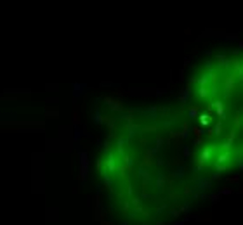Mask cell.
<instances>
[{
	"label": "cell",
	"instance_id": "obj_45",
	"mask_svg": "<svg viewBox=\"0 0 243 225\" xmlns=\"http://www.w3.org/2000/svg\"><path fill=\"white\" fill-rule=\"evenodd\" d=\"M219 178H220V173H217V171H215V173L212 175V178H210V180H219Z\"/></svg>",
	"mask_w": 243,
	"mask_h": 225
},
{
	"label": "cell",
	"instance_id": "obj_52",
	"mask_svg": "<svg viewBox=\"0 0 243 225\" xmlns=\"http://www.w3.org/2000/svg\"><path fill=\"white\" fill-rule=\"evenodd\" d=\"M120 225H128V222H122V223H120Z\"/></svg>",
	"mask_w": 243,
	"mask_h": 225
},
{
	"label": "cell",
	"instance_id": "obj_47",
	"mask_svg": "<svg viewBox=\"0 0 243 225\" xmlns=\"http://www.w3.org/2000/svg\"><path fill=\"white\" fill-rule=\"evenodd\" d=\"M163 163H165V161H163V159H162V158H156V165H158V166H162V165H163Z\"/></svg>",
	"mask_w": 243,
	"mask_h": 225
},
{
	"label": "cell",
	"instance_id": "obj_25",
	"mask_svg": "<svg viewBox=\"0 0 243 225\" xmlns=\"http://www.w3.org/2000/svg\"><path fill=\"white\" fill-rule=\"evenodd\" d=\"M208 123H210V116L207 114V113L205 114H200V125L202 126H208Z\"/></svg>",
	"mask_w": 243,
	"mask_h": 225
},
{
	"label": "cell",
	"instance_id": "obj_49",
	"mask_svg": "<svg viewBox=\"0 0 243 225\" xmlns=\"http://www.w3.org/2000/svg\"><path fill=\"white\" fill-rule=\"evenodd\" d=\"M238 114H240V116H241V118H243V106H241V107H240V111H238Z\"/></svg>",
	"mask_w": 243,
	"mask_h": 225
},
{
	"label": "cell",
	"instance_id": "obj_11",
	"mask_svg": "<svg viewBox=\"0 0 243 225\" xmlns=\"http://www.w3.org/2000/svg\"><path fill=\"white\" fill-rule=\"evenodd\" d=\"M104 102L108 104V107L111 109L113 113H122V111H123V106H122L120 101H115V99H111V97H104Z\"/></svg>",
	"mask_w": 243,
	"mask_h": 225
},
{
	"label": "cell",
	"instance_id": "obj_48",
	"mask_svg": "<svg viewBox=\"0 0 243 225\" xmlns=\"http://www.w3.org/2000/svg\"><path fill=\"white\" fill-rule=\"evenodd\" d=\"M238 178H240V175H234V177H231V178H229V182H236Z\"/></svg>",
	"mask_w": 243,
	"mask_h": 225
},
{
	"label": "cell",
	"instance_id": "obj_39",
	"mask_svg": "<svg viewBox=\"0 0 243 225\" xmlns=\"http://www.w3.org/2000/svg\"><path fill=\"white\" fill-rule=\"evenodd\" d=\"M219 194H220V196H231V194H233V191H231V189H222Z\"/></svg>",
	"mask_w": 243,
	"mask_h": 225
},
{
	"label": "cell",
	"instance_id": "obj_14",
	"mask_svg": "<svg viewBox=\"0 0 243 225\" xmlns=\"http://www.w3.org/2000/svg\"><path fill=\"white\" fill-rule=\"evenodd\" d=\"M125 132H127L128 139H130V137H134L136 133H141V132H142V126H139V125H136V123H130V125H125Z\"/></svg>",
	"mask_w": 243,
	"mask_h": 225
},
{
	"label": "cell",
	"instance_id": "obj_5",
	"mask_svg": "<svg viewBox=\"0 0 243 225\" xmlns=\"http://www.w3.org/2000/svg\"><path fill=\"white\" fill-rule=\"evenodd\" d=\"M224 97L226 99H229V97H233V94H234V90H236V83H234V73L233 75H229L226 80H224Z\"/></svg>",
	"mask_w": 243,
	"mask_h": 225
},
{
	"label": "cell",
	"instance_id": "obj_44",
	"mask_svg": "<svg viewBox=\"0 0 243 225\" xmlns=\"http://www.w3.org/2000/svg\"><path fill=\"white\" fill-rule=\"evenodd\" d=\"M205 68H207V69H212V61L207 59V61H205Z\"/></svg>",
	"mask_w": 243,
	"mask_h": 225
},
{
	"label": "cell",
	"instance_id": "obj_50",
	"mask_svg": "<svg viewBox=\"0 0 243 225\" xmlns=\"http://www.w3.org/2000/svg\"><path fill=\"white\" fill-rule=\"evenodd\" d=\"M174 225H184V220H182V222H175Z\"/></svg>",
	"mask_w": 243,
	"mask_h": 225
},
{
	"label": "cell",
	"instance_id": "obj_19",
	"mask_svg": "<svg viewBox=\"0 0 243 225\" xmlns=\"http://www.w3.org/2000/svg\"><path fill=\"white\" fill-rule=\"evenodd\" d=\"M122 159H123V166H125L127 170H130L132 166H134V156H130V154H125V156L122 158Z\"/></svg>",
	"mask_w": 243,
	"mask_h": 225
},
{
	"label": "cell",
	"instance_id": "obj_22",
	"mask_svg": "<svg viewBox=\"0 0 243 225\" xmlns=\"http://www.w3.org/2000/svg\"><path fill=\"white\" fill-rule=\"evenodd\" d=\"M184 171H186V166L184 165H179L177 168H175V171H174V177L175 178H182L184 177Z\"/></svg>",
	"mask_w": 243,
	"mask_h": 225
},
{
	"label": "cell",
	"instance_id": "obj_26",
	"mask_svg": "<svg viewBox=\"0 0 243 225\" xmlns=\"http://www.w3.org/2000/svg\"><path fill=\"white\" fill-rule=\"evenodd\" d=\"M205 76L208 78V81H215V80H217V73H215L214 69H208V71L205 73Z\"/></svg>",
	"mask_w": 243,
	"mask_h": 225
},
{
	"label": "cell",
	"instance_id": "obj_10",
	"mask_svg": "<svg viewBox=\"0 0 243 225\" xmlns=\"http://www.w3.org/2000/svg\"><path fill=\"white\" fill-rule=\"evenodd\" d=\"M71 92H73V99H75V101H78V99H80V97L87 92V85H85V83H78V81H77V83H73V85H71Z\"/></svg>",
	"mask_w": 243,
	"mask_h": 225
},
{
	"label": "cell",
	"instance_id": "obj_53",
	"mask_svg": "<svg viewBox=\"0 0 243 225\" xmlns=\"http://www.w3.org/2000/svg\"><path fill=\"white\" fill-rule=\"evenodd\" d=\"M144 225H148V223H144Z\"/></svg>",
	"mask_w": 243,
	"mask_h": 225
},
{
	"label": "cell",
	"instance_id": "obj_32",
	"mask_svg": "<svg viewBox=\"0 0 243 225\" xmlns=\"http://www.w3.org/2000/svg\"><path fill=\"white\" fill-rule=\"evenodd\" d=\"M175 123H177V120H175V118H170V120L163 121V126H174Z\"/></svg>",
	"mask_w": 243,
	"mask_h": 225
},
{
	"label": "cell",
	"instance_id": "obj_43",
	"mask_svg": "<svg viewBox=\"0 0 243 225\" xmlns=\"http://www.w3.org/2000/svg\"><path fill=\"white\" fill-rule=\"evenodd\" d=\"M210 94H212V95H217V87H215V85H212V88H210Z\"/></svg>",
	"mask_w": 243,
	"mask_h": 225
},
{
	"label": "cell",
	"instance_id": "obj_20",
	"mask_svg": "<svg viewBox=\"0 0 243 225\" xmlns=\"http://www.w3.org/2000/svg\"><path fill=\"white\" fill-rule=\"evenodd\" d=\"M229 159H231V154H229V152H222V154H219V156H217V165L229 163Z\"/></svg>",
	"mask_w": 243,
	"mask_h": 225
},
{
	"label": "cell",
	"instance_id": "obj_37",
	"mask_svg": "<svg viewBox=\"0 0 243 225\" xmlns=\"http://www.w3.org/2000/svg\"><path fill=\"white\" fill-rule=\"evenodd\" d=\"M215 170H217V173H220V171H226L228 166H224V165H217V163H215Z\"/></svg>",
	"mask_w": 243,
	"mask_h": 225
},
{
	"label": "cell",
	"instance_id": "obj_41",
	"mask_svg": "<svg viewBox=\"0 0 243 225\" xmlns=\"http://www.w3.org/2000/svg\"><path fill=\"white\" fill-rule=\"evenodd\" d=\"M170 215H172L174 218H177V216L181 215V211H179V210H170Z\"/></svg>",
	"mask_w": 243,
	"mask_h": 225
},
{
	"label": "cell",
	"instance_id": "obj_24",
	"mask_svg": "<svg viewBox=\"0 0 243 225\" xmlns=\"http://www.w3.org/2000/svg\"><path fill=\"white\" fill-rule=\"evenodd\" d=\"M198 109L196 106H193V107H189V111H188V114H189V120H194V118H198Z\"/></svg>",
	"mask_w": 243,
	"mask_h": 225
},
{
	"label": "cell",
	"instance_id": "obj_35",
	"mask_svg": "<svg viewBox=\"0 0 243 225\" xmlns=\"http://www.w3.org/2000/svg\"><path fill=\"white\" fill-rule=\"evenodd\" d=\"M210 201H212V202H215V204H217V202L220 201V194H212V196H210Z\"/></svg>",
	"mask_w": 243,
	"mask_h": 225
},
{
	"label": "cell",
	"instance_id": "obj_36",
	"mask_svg": "<svg viewBox=\"0 0 243 225\" xmlns=\"http://www.w3.org/2000/svg\"><path fill=\"white\" fill-rule=\"evenodd\" d=\"M205 168V165L203 163H200V161H196V165H194V171H202Z\"/></svg>",
	"mask_w": 243,
	"mask_h": 225
},
{
	"label": "cell",
	"instance_id": "obj_21",
	"mask_svg": "<svg viewBox=\"0 0 243 225\" xmlns=\"http://www.w3.org/2000/svg\"><path fill=\"white\" fill-rule=\"evenodd\" d=\"M94 123H96V125H104V123H106V118H103L99 107H97V109H96V113H94Z\"/></svg>",
	"mask_w": 243,
	"mask_h": 225
},
{
	"label": "cell",
	"instance_id": "obj_34",
	"mask_svg": "<svg viewBox=\"0 0 243 225\" xmlns=\"http://www.w3.org/2000/svg\"><path fill=\"white\" fill-rule=\"evenodd\" d=\"M141 202H142V199H141V197H134V199H132V204H134L136 208H139V206H141Z\"/></svg>",
	"mask_w": 243,
	"mask_h": 225
},
{
	"label": "cell",
	"instance_id": "obj_40",
	"mask_svg": "<svg viewBox=\"0 0 243 225\" xmlns=\"http://www.w3.org/2000/svg\"><path fill=\"white\" fill-rule=\"evenodd\" d=\"M236 165H238V168L243 171V158H238V159H236Z\"/></svg>",
	"mask_w": 243,
	"mask_h": 225
},
{
	"label": "cell",
	"instance_id": "obj_28",
	"mask_svg": "<svg viewBox=\"0 0 243 225\" xmlns=\"http://www.w3.org/2000/svg\"><path fill=\"white\" fill-rule=\"evenodd\" d=\"M188 133H189V126L184 123V125H182V132L179 133V139H186V137H188Z\"/></svg>",
	"mask_w": 243,
	"mask_h": 225
},
{
	"label": "cell",
	"instance_id": "obj_51",
	"mask_svg": "<svg viewBox=\"0 0 243 225\" xmlns=\"http://www.w3.org/2000/svg\"><path fill=\"white\" fill-rule=\"evenodd\" d=\"M240 49H243V40H240Z\"/></svg>",
	"mask_w": 243,
	"mask_h": 225
},
{
	"label": "cell",
	"instance_id": "obj_15",
	"mask_svg": "<svg viewBox=\"0 0 243 225\" xmlns=\"http://www.w3.org/2000/svg\"><path fill=\"white\" fill-rule=\"evenodd\" d=\"M234 137H236V130H231V132H229V137H228V139L222 142V149H224V152H229V149L233 147Z\"/></svg>",
	"mask_w": 243,
	"mask_h": 225
},
{
	"label": "cell",
	"instance_id": "obj_46",
	"mask_svg": "<svg viewBox=\"0 0 243 225\" xmlns=\"http://www.w3.org/2000/svg\"><path fill=\"white\" fill-rule=\"evenodd\" d=\"M127 194H128V196L134 194V189H132V185H128V187H127Z\"/></svg>",
	"mask_w": 243,
	"mask_h": 225
},
{
	"label": "cell",
	"instance_id": "obj_13",
	"mask_svg": "<svg viewBox=\"0 0 243 225\" xmlns=\"http://www.w3.org/2000/svg\"><path fill=\"white\" fill-rule=\"evenodd\" d=\"M83 128L78 125V123H75L73 125V142H75V146H78V142H80V139L83 137Z\"/></svg>",
	"mask_w": 243,
	"mask_h": 225
},
{
	"label": "cell",
	"instance_id": "obj_12",
	"mask_svg": "<svg viewBox=\"0 0 243 225\" xmlns=\"http://www.w3.org/2000/svg\"><path fill=\"white\" fill-rule=\"evenodd\" d=\"M189 95H191V88H189V87L181 88V92H179V104H181V107H184V106L188 104Z\"/></svg>",
	"mask_w": 243,
	"mask_h": 225
},
{
	"label": "cell",
	"instance_id": "obj_4",
	"mask_svg": "<svg viewBox=\"0 0 243 225\" xmlns=\"http://www.w3.org/2000/svg\"><path fill=\"white\" fill-rule=\"evenodd\" d=\"M137 177L141 178V182H142V189L146 191V189L149 187V184H151V171H149V168H148V166H144V165H141V166H139V170H137Z\"/></svg>",
	"mask_w": 243,
	"mask_h": 225
},
{
	"label": "cell",
	"instance_id": "obj_3",
	"mask_svg": "<svg viewBox=\"0 0 243 225\" xmlns=\"http://www.w3.org/2000/svg\"><path fill=\"white\" fill-rule=\"evenodd\" d=\"M210 187H212V180L210 178H207V177H203V175H200L196 178V182H194V185H193V191L196 192V194H203V192H207V191H210Z\"/></svg>",
	"mask_w": 243,
	"mask_h": 225
},
{
	"label": "cell",
	"instance_id": "obj_27",
	"mask_svg": "<svg viewBox=\"0 0 243 225\" xmlns=\"http://www.w3.org/2000/svg\"><path fill=\"white\" fill-rule=\"evenodd\" d=\"M16 120V114L14 113H0V120Z\"/></svg>",
	"mask_w": 243,
	"mask_h": 225
},
{
	"label": "cell",
	"instance_id": "obj_8",
	"mask_svg": "<svg viewBox=\"0 0 243 225\" xmlns=\"http://www.w3.org/2000/svg\"><path fill=\"white\" fill-rule=\"evenodd\" d=\"M104 170H106L108 173H115V171L118 170V166H117V158H115L113 152H109V154L106 156V159H104Z\"/></svg>",
	"mask_w": 243,
	"mask_h": 225
},
{
	"label": "cell",
	"instance_id": "obj_7",
	"mask_svg": "<svg viewBox=\"0 0 243 225\" xmlns=\"http://www.w3.org/2000/svg\"><path fill=\"white\" fill-rule=\"evenodd\" d=\"M215 152V146H207V147H203L202 149V152L198 154V159L196 161H200V163H208L210 159H212V154Z\"/></svg>",
	"mask_w": 243,
	"mask_h": 225
},
{
	"label": "cell",
	"instance_id": "obj_9",
	"mask_svg": "<svg viewBox=\"0 0 243 225\" xmlns=\"http://www.w3.org/2000/svg\"><path fill=\"white\" fill-rule=\"evenodd\" d=\"M154 185H156V194H162L163 189L167 187V175L158 171L156 173V178H154Z\"/></svg>",
	"mask_w": 243,
	"mask_h": 225
},
{
	"label": "cell",
	"instance_id": "obj_31",
	"mask_svg": "<svg viewBox=\"0 0 243 225\" xmlns=\"http://www.w3.org/2000/svg\"><path fill=\"white\" fill-rule=\"evenodd\" d=\"M182 156H184V159H188V158L191 156V149H189V146H184V149H182Z\"/></svg>",
	"mask_w": 243,
	"mask_h": 225
},
{
	"label": "cell",
	"instance_id": "obj_6",
	"mask_svg": "<svg viewBox=\"0 0 243 225\" xmlns=\"http://www.w3.org/2000/svg\"><path fill=\"white\" fill-rule=\"evenodd\" d=\"M208 106H210L212 109H215V114H217V118H219L220 121L226 120V106H224L222 101H214V102H210Z\"/></svg>",
	"mask_w": 243,
	"mask_h": 225
},
{
	"label": "cell",
	"instance_id": "obj_30",
	"mask_svg": "<svg viewBox=\"0 0 243 225\" xmlns=\"http://www.w3.org/2000/svg\"><path fill=\"white\" fill-rule=\"evenodd\" d=\"M179 211H181V213H184V215H188V213H189V202H188V201L181 206V210H179Z\"/></svg>",
	"mask_w": 243,
	"mask_h": 225
},
{
	"label": "cell",
	"instance_id": "obj_29",
	"mask_svg": "<svg viewBox=\"0 0 243 225\" xmlns=\"http://www.w3.org/2000/svg\"><path fill=\"white\" fill-rule=\"evenodd\" d=\"M205 132H207V130H203V128H200V126H193V133L196 135V137H202Z\"/></svg>",
	"mask_w": 243,
	"mask_h": 225
},
{
	"label": "cell",
	"instance_id": "obj_23",
	"mask_svg": "<svg viewBox=\"0 0 243 225\" xmlns=\"http://www.w3.org/2000/svg\"><path fill=\"white\" fill-rule=\"evenodd\" d=\"M222 133V121H217L215 125H214V128H212V135H220Z\"/></svg>",
	"mask_w": 243,
	"mask_h": 225
},
{
	"label": "cell",
	"instance_id": "obj_2",
	"mask_svg": "<svg viewBox=\"0 0 243 225\" xmlns=\"http://www.w3.org/2000/svg\"><path fill=\"white\" fill-rule=\"evenodd\" d=\"M136 113H139V116L144 118L146 121H156L160 118V109L156 106H149L146 109H134Z\"/></svg>",
	"mask_w": 243,
	"mask_h": 225
},
{
	"label": "cell",
	"instance_id": "obj_38",
	"mask_svg": "<svg viewBox=\"0 0 243 225\" xmlns=\"http://www.w3.org/2000/svg\"><path fill=\"white\" fill-rule=\"evenodd\" d=\"M162 144H163V139H162V137H156V142H154V147H156V149L160 151V147H162Z\"/></svg>",
	"mask_w": 243,
	"mask_h": 225
},
{
	"label": "cell",
	"instance_id": "obj_17",
	"mask_svg": "<svg viewBox=\"0 0 243 225\" xmlns=\"http://www.w3.org/2000/svg\"><path fill=\"white\" fill-rule=\"evenodd\" d=\"M120 120H123L125 121V125H130V123H134V111H122L120 113V116H118Z\"/></svg>",
	"mask_w": 243,
	"mask_h": 225
},
{
	"label": "cell",
	"instance_id": "obj_18",
	"mask_svg": "<svg viewBox=\"0 0 243 225\" xmlns=\"http://www.w3.org/2000/svg\"><path fill=\"white\" fill-rule=\"evenodd\" d=\"M208 94H210L208 87H198V88H196V95L200 97V99H207V97H208Z\"/></svg>",
	"mask_w": 243,
	"mask_h": 225
},
{
	"label": "cell",
	"instance_id": "obj_16",
	"mask_svg": "<svg viewBox=\"0 0 243 225\" xmlns=\"http://www.w3.org/2000/svg\"><path fill=\"white\" fill-rule=\"evenodd\" d=\"M215 59H217V66H219V68H228V66H231V59H229L226 54H217Z\"/></svg>",
	"mask_w": 243,
	"mask_h": 225
},
{
	"label": "cell",
	"instance_id": "obj_42",
	"mask_svg": "<svg viewBox=\"0 0 243 225\" xmlns=\"http://www.w3.org/2000/svg\"><path fill=\"white\" fill-rule=\"evenodd\" d=\"M194 146H202V137H194Z\"/></svg>",
	"mask_w": 243,
	"mask_h": 225
},
{
	"label": "cell",
	"instance_id": "obj_33",
	"mask_svg": "<svg viewBox=\"0 0 243 225\" xmlns=\"http://www.w3.org/2000/svg\"><path fill=\"white\" fill-rule=\"evenodd\" d=\"M167 206H168V204H167V202H163V204H162V206H158V208H156V215H162V213H163V211L167 210Z\"/></svg>",
	"mask_w": 243,
	"mask_h": 225
},
{
	"label": "cell",
	"instance_id": "obj_1",
	"mask_svg": "<svg viewBox=\"0 0 243 225\" xmlns=\"http://www.w3.org/2000/svg\"><path fill=\"white\" fill-rule=\"evenodd\" d=\"M89 171H91V159L89 154L80 149V182H85L89 178Z\"/></svg>",
	"mask_w": 243,
	"mask_h": 225
}]
</instances>
